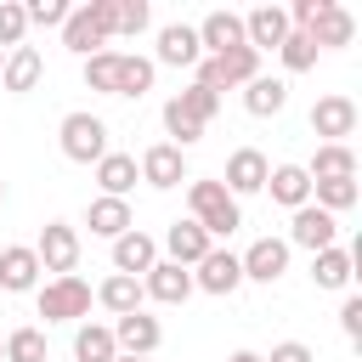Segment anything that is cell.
Wrapping results in <instances>:
<instances>
[{
  "mask_svg": "<svg viewBox=\"0 0 362 362\" xmlns=\"http://www.w3.org/2000/svg\"><path fill=\"white\" fill-rule=\"evenodd\" d=\"M288 40V11L283 6H249L243 11V45L249 51H277Z\"/></svg>",
  "mask_w": 362,
  "mask_h": 362,
  "instance_id": "30bf717a",
  "label": "cell"
},
{
  "mask_svg": "<svg viewBox=\"0 0 362 362\" xmlns=\"http://www.w3.org/2000/svg\"><path fill=\"white\" fill-rule=\"evenodd\" d=\"M0 204H6V181H0Z\"/></svg>",
  "mask_w": 362,
  "mask_h": 362,
  "instance_id": "bcb514c9",
  "label": "cell"
},
{
  "mask_svg": "<svg viewBox=\"0 0 362 362\" xmlns=\"http://www.w3.org/2000/svg\"><path fill=\"white\" fill-rule=\"evenodd\" d=\"M0 362H6V339H0Z\"/></svg>",
  "mask_w": 362,
  "mask_h": 362,
  "instance_id": "f6af8a7d",
  "label": "cell"
},
{
  "mask_svg": "<svg viewBox=\"0 0 362 362\" xmlns=\"http://www.w3.org/2000/svg\"><path fill=\"white\" fill-rule=\"evenodd\" d=\"M0 62H6V51H0Z\"/></svg>",
  "mask_w": 362,
  "mask_h": 362,
  "instance_id": "7dc6e473",
  "label": "cell"
},
{
  "mask_svg": "<svg viewBox=\"0 0 362 362\" xmlns=\"http://www.w3.org/2000/svg\"><path fill=\"white\" fill-rule=\"evenodd\" d=\"M238 266H243V283H277L288 272V243L283 238H255L238 255Z\"/></svg>",
  "mask_w": 362,
  "mask_h": 362,
  "instance_id": "9c48e42d",
  "label": "cell"
},
{
  "mask_svg": "<svg viewBox=\"0 0 362 362\" xmlns=\"http://www.w3.org/2000/svg\"><path fill=\"white\" fill-rule=\"evenodd\" d=\"M57 141H62V158H74V164H96V158L113 153L107 147V124L96 113H68L57 124Z\"/></svg>",
  "mask_w": 362,
  "mask_h": 362,
  "instance_id": "277c9868",
  "label": "cell"
},
{
  "mask_svg": "<svg viewBox=\"0 0 362 362\" xmlns=\"http://www.w3.org/2000/svg\"><path fill=\"white\" fill-rule=\"evenodd\" d=\"M68 11H74L68 0H28V6H23V17H28V23H40V28H62V23H68Z\"/></svg>",
  "mask_w": 362,
  "mask_h": 362,
  "instance_id": "f35d334b",
  "label": "cell"
},
{
  "mask_svg": "<svg viewBox=\"0 0 362 362\" xmlns=\"http://www.w3.org/2000/svg\"><path fill=\"white\" fill-rule=\"evenodd\" d=\"M260 74V51H249V45H238V51H221V57H198V79L192 85H204V90H232V85H249Z\"/></svg>",
  "mask_w": 362,
  "mask_h": 362,
  "instance_id": "3957f363",
  "label": "cell"
},
{
  "mask_svg": "<svg viewBox=\"0 0 362 362\" xmlns=\"http://www.w3.org/2000/svg\"><path fill=\"white\" fill-rule=\"evenodd\" d=\"M141 294L158 300V305H187V294H192V272L175 266V260H153V272L141 277Z\"/></svg>",
  "mask_w": 362,
  "mask_h": 362,
  "instance_id": "2e32d148",
  "label": "cell"
},
{
  "mask_svg": "<svg viewBox=\"0 0 362 362\" xmlns=\"http://www.w3.org/2000/svg\"><path fill=\"white\" fill-rule=\"evenodd\" d=\"M305 34H311V45H317V51H322V45H351V34H356V17H351L339 0H328V6H322V17H317Z\"/></svg>",
  "mask_w": 362,
  "mask_h": 362,
  "instance_id": "f1b7e54d",
  "label": "cell"
},
{
  "mask_svg": "<svg viewBox=\"0 0 362 362\" xmlns=\"http://www.w3.org/2000/svg\"><path fill=\"white\" fill-rule=\"evenodd\" d=\"M113 34H119V0L74 6V11H68V23H62V45H68L74 57H96Z\"/></svg>",
  "mask_w": 362,
  "mask_h": 362,
  "instance_id": "6da1fadb",
  "label": "cell"
},
{
  "mask_svg": "<svg viewBox=\"0 0 362 362\" xmlns=\"http://www.w3.org/2000/svg\"><path fill=\"white\" fill-rule=\"evenodd\" d=\"M136 170H141V181H147V187H158V192H164V187H181V181H187V153H181V147H170V141H153V147L136 158Z\"/></svg>",
  "mask_w": 362,
  "mask_h": 362,
  "instance_id": "8fae6325",
  "label": "cell"
},
{
  "mask_svg": "<svg viewBox=\"0 0 362 362\" xmlns=\"http://www.w3.org/2000/svg\"><path fill=\"white\" fill-rule=\"evenodd\" d=\"M288 249L300 243V249H311V255H322V249H334L339 243V221L328 215V209H317V204H300L294 209V221H288V238H283Z\"/></svg>",
  "mask_w": 362,
  "mask_h": 362,
  "instance_id": "52a82bcc",
  "label": "cell"
},
{
  "mask_svg": "<svg viewBox=\"0 0 362 362\" xmlns=\"http://www.w3.org/2000/svg\"><path fill=\"white\" fill-rule=\"evenodd\" d=\"M339 328H345V339H362V294H345V305H339Z\"/></svg>",
  "mask_w": 362,
  "mask_h": 362,
  "instance_id": "60d3db41",
  "label": "cell"
},
{
  "mask_svg": "<svg viewBox=\"0 0 362 362\" xmlns=\"http://www.w3.org/2000/svg\"><path fill=\"white\" fill-rule=\"evenodd\" d=\"M119 57H124V51H96V57H85V85L102 90V96H113V90H119Z\"/></svg>",
  "mask_w": 362,
  "mask_h": 362,
  "instance_id": "d6a6232c",
  "label": "cell"
},
{
  "mask_svg": "<svg viewBox=\"0 0 362 362\" xmlns=\"http://www.w3.org/2000/svg\"><path fill=\"white\" fill-rule=\"evenodd\" d=\"M243 107H249L255 119L283 113V107H288V79H277V74H255V79L243 85Z\"/></svg>",
  "mask_w": 362,
  "mask_h": 362,
  "instance_id": "484cf974",
  "label": "cell"
},
{
  "mask_svg": "<svg viewBox=\"0 0 362 362\" xmlns=\"http://www.w3.org/2000/svg\"><path fill=\"white\" fill-rule=\"evenodd\" d=\"M266 175H272L266 153H260V147H238V153L226 158V175H221V187H226L232 198H249V192H260V187H266Z\"/></svg>",
  "mask_w": 362,
  "mask_h": 362,
  "instance_id": "7c38bea8",
  "label": "cell"
},
{
  "mask_svg": "<svg viewBox=\"0 0 362 362\" xmlns=\"http://www.w3.org/2000/svg\"><path fill=\"white\" fill-rule=\"evenodd\" d=\"M198 57H204V45H198V28L192 23H164L158 28V57H153V68L164 62V68H198Z\"/></svg>",
  "mask_w": 362,
  "mask_h": 362,
  "instance_id": "5bb4252c",
  "label": "cell"
},
{
  "mask_svg": "<svg viewBox=\"0 0 362 362\" xmlns=\"http://www.w3.org/2000/svg\"><path fill=\"white\" fill-rule=\"evenodd\" d=\"M34 255H40V272H51V277H74V266H79V232H74L68 221H45Z\"/></svg>",
  "mask_w": 362,
  "mask_h": 362,
  "instance_id": "8992f818",
  "label": "cell"
},
{
  "mask_svg": "<svg viewBox=\"0 0 362 362\" xmlns=\"http://www.w3.org/2000/svg\"><path fill=\"white\" fill-rule=\"evenodd\" d=\"M192 288H204V294H238L243 288V266H238V255L232 249H209L198 266H192Z\"/></svg>",
  "mask_w": 362,
  "mask_h": 362,
  "instance_id": "ba28073f",
  "label": "cell"
},
{
  "mask_svg": "<svg viewBox=\"0 0 362 362\" xmlns=\"http://www.w3.org/2000/svg\"><path fill=\"white\" fill-rule=\"evenodd\" d=\"M85 226L96 232V238H124L130 226H136V215H130V204L124 198H90V209H85Z\"/></svg>",
  "mask_w": 362,
  "mask_h": 362,
  "instance_id": "4316f807",
  "label": "cell"
},
{
  "mask_svg": "<svg viewBox=\"0 0 362 362\" xmlns=\"http://www.w3.org/2000/svg\"><path fill=\"white\" fill-rule=\"evenodd\" d=\"M51 356V345H45V328H11L6 334V362H45Z\"/></svg>",
  "mask_w": 362,
  "mask_h": 362,
  "instance_id": "4dcf8cb0",
  "label": "cell"
},
{
  "mask_svg": "<svg viewBox=\"0 0 362 362\" xmlns=\"http://www.w3.org/2000/svg\"><path fill=\"white\" fill-rule=\"evenodd\" d=\"M187 209H192V221L209 232V243H215V238H232V232L243 226V209H238V198H232L221 181H187Z\"/></svg>",
  "mask_w": 362,
  "mask_h": 362,
  "instance_id": "7a4b0ae2",
  "label": "cell"
},
{
  "mask_svg": "<svg viewBox=\"0 0 362 362\" xmlns=\"http://www.w3.org/2000/svg\"><path fill=\"white\" fill-rule=\"evenodd\" d=\"M90 300H96V294H90V283L74 272V277H51V283L40 288V300H34V305H40V317H45V322H79V317H90Z\"/></svg>",
  "mask_w": 362,
  "mask_h": 362,
  "instance_id": "5b68a950",
  "label": "cell"
},
{
  "mask_svg": "<svg viewBox=\"0 0 362 362\" xmlns=\"http://www.w3.org/2000/svg\"><path fill=\"white\" fill-rule=\"evenodd\" d=\"M113 362H153V356H113Z\"/></svg>",
  "mask_w": 362,
  "mask_h": 362,
  "instance_id": "ee69618b",
  "label": "cell"
},
{
  "mask_svg": "<svg viewBox=\"0 0 362 362\" xmlns=\"http://www.w3.org/2000/svg\"><path fill=\"white\" fill-rule=\"evenodd\" d=\"M147 23H153L147 0H119V34H141Z\"/></svg>",
  "mask_w": 362,
  "mask_h": 362,
  "instance_id": "ab89813d",
  "label": "cell"
},
{
  "mask_svg": "<svg viewBox=\"0 0 362 362\" xmlns=\"http://www.w3.org/2000/svg\"><path fill=\"white\" fill-rule=\"evenodd\" d=\"M164 130H170V136H175V141H170V147H181V153H187V147H192V141H204V124H198V119H192V113H181V102H175V96H170V102H164Z\"/></svg>",
  "mask_w": 362,
  "mask_h": 362,
  "instance_id": "e575fe53",
  "label": "cell"
},
{
  "mask_svg": "<svg viewBox=\"0 0 362 362\" xmlns=\"http://www.w3.org/2000/svg\"><path fill=\"white\" fill-rule=\"evenodd\" d=\"M23 34H28V17H23V6H17V0H0V51L23 45Z\"/></svg>",
  "mask_w": 362,
  "mask_h": 362,
  "instance_id": "74e56055",
  "label": "cell"
},
{
  "mask_svg": "<svg viewBox=\"0 0 362 362\" xmlns=\"http://www.w3.org/2000/svg\"><path fill=\"white\" fill-rule=\"evenodd\" d=\"M311 204L328 209V215L339 221V215L356 204V181H311Z\"/></svg>",
  "mask_w": 362,
  "mask_h": 362,
  "instance_id": "836d02e7",
  "label": "cell"
},
{
  "mask_svg": "<svg viewBox=\"0 0 362 362\" xmlns=\"http://www.w3.org/2000/svg\"><path fill=\"white\" fill-rule=\"evenodd\" d=\"M305 175H311V181H356V153H351V141H317Z\"/></svg>",
  "mask_w": 362,
  "mask_h": 362,
  "instance_id": "7402d4cb",
  "label": "cell"
},
{
  "mask_svg": "<svg viewBox=\"0 0 362 362\" xmlns=\"http://www.w3.org/2000/svg\"><path fill=\"white\" fill-rule=\"evenodd\" d=\"M0 288H6V294H28V288H40V255H34L28 243L0 249Z\"/></svg>",
  "mask_w": 362,
  "mask_h": 362,
  "instance_id": "ffe728a7",
  "label": "cell"
},
{
  "mask_svg": "<svg viewBox=\"0 0 362 362\" xmlns=\"http://www.w3.org/2000/svg\"><path fill=\"white\" fill-rule=\"evenodd\" d=\"M40 74H45V57H40L34 45H11V51H6V62H0V85H6L11 96L34 90V85H40Z\"/></svg>",
  "mask_w": 362,
  "mask_h": 362,
  "instance_id": "44dd1931",
  "label": "cell"
},
{
  "mask_svg": "<svg viewBox=\"0 0 362 362\" xmlns=\"http://www.w3.org/2000/svg\"><path fill=\"white\" fill-rule=\"evenodd\" d=\"M260 362H317V356H311V345L283 339V345H272V356H260Z\"/></svg>",
  "mask_w": 362,
  "mask_h": 362,
  "instance_id": "b9f144b4",
  "label": "cell"
},
{
  "mask_svg": "<svg viewBox=\"0 0 362 362\" xmlns=\"http://www.w3.org/2000/svg\"><path fill=\"white\" fill-rule=\"evenodd\" d=\"M175 102H181V113H192L198 124H209V119L221 113V96H215V90H204V85H187Z\"/></svg>",
  "mask_w": 362,
  "mask_h": 362,
  "instance_id": "8d00e7d4",
  "label": "cell"
},
{
  "mask_svg": "<svg viewBox=\"0 0 362 362\" xmlns=\"http://www.w3.org/2000/svg\"><path fill=\"white\" fill-rule=\"evenodd\" d=\"M153 260H158V243H153L147 232L130 226L124 238H113V272H124V277H147Z\"/></svg>",
  "mask_w": 362,
  "mask_h": 362,
  "instance_id": "cb8c5ba5",
  "label": "cell"
},
{
  "mask_svg": "<svg viewBox=\"0 0 362 362\" xmlns=\"http://www.w3.org/2000/svg\"><path fill=\"white\" fill-rule=\"evenodd\" d=\"M198 45H204V57H221V51H238L243 45V11H209L204 23H198Z\"/></svg>",
  "mask_w": 362,
  "mask_h": 362,
  "instance_id": "d6986e66",
  "label": "cell"
},
{
  "mask_svg": "<svg viewBox=\"0 0 362 362\" xmlns=\"http://www.w3.org/2000/svg\"><path fill=\"white\" fill-rule=\"evenodd\" d=\"M113 345H119V356H153V351L164 345V328H158V317L130 311V317L113 322Z\"/></svg>",
  "mask_w": 362,
  "mask_h": 362,
  "instance_id": "4fadbf2b",
  "label": "cell"
},
{
  "mask_svg": "<svg viewBox=\"0 0 362 362\" xmlns=\"http://www.w3.org/2000/svg\"><path fill=\"white\" fill-rule=\"evenodd\" d=\"M226 362H260V351H232Z\"/></svg>",
  "mask_w": 362,
  "mask_h": 362,
  "instance_id": "7bdbcfd3",
  "label": "cell"
},
{
  "mask_svg": "<svg viewBox=\"0 0 362 362\" xmlns=\"http://www.w3.org/2000/svg\"><path fill=\"white\" fill-rule=\"evenodd\" d=\"M119 345H113V328L102 322H79L74 328V362H113Z\"/></svg>",
  "mask_w": 362,
  "mask_h": 362,
  "instance_id": "f546056e",
  "label": "cell"
},
{
  "mask_svg": "<svg viewBox=\"0 0 362 362\" xmlns=\"http://www.w3.org/2000/svg\"><path fill=\"white\" fill-rule=\"evenodd\" d=\"M277 57H283V68H288V74L317 68V45H311V34H300V28H288V40L277 45Z\"/></svg>",
  "mask_w": 362,
  "mask_h": 362,
  "instance_id": "d590c367",
  "label": "cell"
},
{
  "mask_svg": "<svg viewBox=\"0 0 362 362\" xmlns=\"http://www.w3.org/2000/svg\"><path fill=\"white\" fill-rule=\"evenodd\" d=\"M153 57H119V90L113 96H147L153 90Z\"/></svg>",
  "mask_w": 362,
  "mask_h": 362,
  "instance_id": "1f68e13d",
  "label": "cell"
},
{
  "mask_svg": "<svg viewBox=\"0 0 362 362\" xmlns=\"http://www.w3.org/2000/svg\"><path fill=\"white\" fill-rule=\"evenodd\" d=\"M356 266H362V243L356 249H322V255H311V283L317 288H351V277H356Z\"/></svg>",
  "mask_w": 362,
  "mask_h": 362,
  "instance_id": "ac0fdd59",
  "label": "cell"
},
{
  "mask_svg": "<svg viewBox=\"0 0 362 362\" xmlns=\"http://www.w3.org/2000/svg\"><path fill=\"white\" fill-rule=\"evenodd\" d=\"M209 249H215V243H209V232H204L192 215H187V221H170V232H164V260H175V266L192 272Z\"/></svg>",
  "mask_w": 362,
  "mask_h": 362,
  "instance_id": "9a60e30c",
  "label": "cell"
},
{
  "mask_svg": "<svg viewBox=\"0 0 362 362\" xmlns=\"http://www.w3.org/2000/svg\"><path fill=\"white\" fill-rule=\"evenodd\" d=\"M136 181H141L136 153H107V158H96V187H102V198H124Z\"/></svg>",
  "mask_w": 362,
  "mask_h": 362,
  "instance_id": "83f0119b",
  "label": "cell"
},
{
  "mask_svg": "<svg viewBox=\"0 0 362 362\" xmlns=\"http://www.w3.org/2000/svg\"><path fill=\"white\" fill-rule=\"evenodd\" d=\"M141 277H124V272H107L102 283H96V305L102 311H113V317H130V311H141Z\"/></svg>",
  "mask_w": 362,
  "mask_h": 362,
  "instance_id": "d4e9b609",
  "label": "cell"
},
{
  "mask_svg": "<svg viewBox=\"0 0 362 362\" xmlns=\"http://www.w3.org/2000/svg\"><path fill=\"white\" fill-rule=\"evenodd\" d=\"M311 130H317L322 141H345V136H356V102H351V96H317V107H311Z\"/></svg>",
  "mask_w": 362,
  "mask_h": 362,
  "instance_id": "e0dca14e",
  "label": "cell"
},
{
  "mask_svg": "<svg viewBox=\"0 0 362 362\" xmlns=\"http://www.w3.org/2000/svg\"><path fill=\"white\" fill-rule=\"evenodd\" d=\"M260 192H272V204H283V209L294 215L300 204H311V175H305V164H277Z\"/></svg>",
  "mask_w": 362,
  "mask_h": 362,
  "instance_id": "603a6c76",
  "label": "cell"
}]
</instances>
